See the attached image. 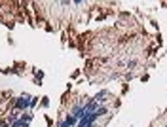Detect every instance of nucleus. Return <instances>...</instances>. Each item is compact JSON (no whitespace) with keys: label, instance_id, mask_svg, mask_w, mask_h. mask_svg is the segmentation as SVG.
Listing matches in <instances>:
<instances>
[{"label":"nucleus","instance_id":"2","mask_svg":"<svg viewBox=\"0 0 167 127\" xmlns=\"http://www.w3.org/2000/svg\"><path fill=\"white\" fill-rule=\"evenodd\" d=\"M12 127H29V121H25V120H17V121H13L12 123Z\"/></svg>","mask_w":167,"mask_h":127},{"label":"nucleus","instance_id":"3","mask_svg":"<svg viewBox=\"0 0 167 127\" xmlns=\"http://www.w3.org/2000/svg\"><path fill=\"white\" fill-rule=\"evenodd\" d=\"M21 120H25V121H29V123H31V121H32V114H23V116H21Z\"/></svg>","mask_w":167,"mask_h":127},{"label":"nucleus","instance_id":"4","mask_svg":"<svg viewBox=\"0 0 167 127\" xmlns=\"http://www.w3.org/2000/svg\"><path fill=\"white\" fill-rule=\"evenodd\" d=\"M36 103H38V97H31V106H29V108L36 106Z\"/></svg>","mask_w":167,"mask_h":127},{"label":"nucleus","instance_id":"1","mask_svg":"<svg viewBox=\"0 0 167 127\" xmlns=\"http://www.w3.org/2000/svg\"><path fill=\"white\" fill-rule=\"evenodd\" d=\"M29 99H31L29 95L19 97V99L15 100V108H17V110H25V108H29V106H31V100H29Z\"/></svg>","mask_w":167,"mask_h":127},{"label":"nucleus","instance_id":"5","mask_svg":"<svg viewBox=\"0 0 167 127\" xmlns=\"http://www.w3.org/2000/svg\"><path fill=\"white\" fill-rule=\"evenodd\" d=\"M6 125H10V121H8V120H2V121H0V127H6Z\"/></svg>","mask_w":167,"mask_h":127}]
</instances>
